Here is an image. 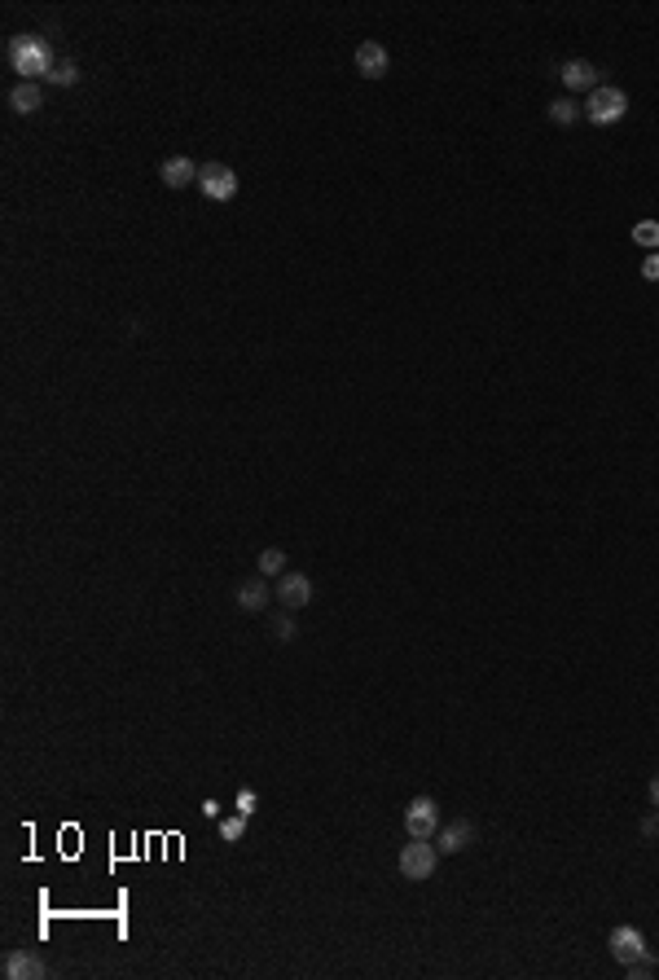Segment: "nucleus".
Returning a JSON list of instances; mask_svg holds the SVG:
<instances>
[{"label":"nucleus","mask_w":659,"mask_h":980,"mask_svg":"<svg viewBox=\"0 0 659 980\" xmlns=\"http://www.w3.org/2000/svg\"><path fill=\"white\" fill-rule=\"evenodd\" d=\"M5 58H9V66L27 80V84H40V80H49L53 71H58V53H53V44L44 40V35H14L9 44H5Z\"/></svg>","instance_id":"f257e3e1"},{"label":"nucleus","mask_w":659,"mask_h":980,"mask_svg":"<svg viewBox=\"0 0 659 980\" xmlns=\"http://www.w3.org/2000/svg\"><path fill=\"white\" fill-rule=\"evenodd\" d=\"M629 111V97H625V88H611V84H598L589 92V102H585V119L594 123V128H611V123H620Z\"/></svg>","instance_id":"f03ea898"},{"label":"nucleus","mask_w":659,"mask_h":980,"mask_svg":"<svg viewBox=\"0 0 659 980\" xmlns=\"http://www.w3.org/2000/svg\"><path fill=\"white\" fill-rule=\"evenodd\" d=\"M435 862H440V849L435 844H427V839H413L409 836V844L401 849V875L404 879H431L435 875Z\"/></svg>","instance_id":"7ed1b4c3"},{"label":"nucleus","mask_w":659,"mask_h":980,"mask_svg":"<svg viewBox=\"0 0 659 980\" xmlns=\"http://www.w3.org/2000/svg\"><path fill=\"white\" fill-rule=\"evenodd\" d=\"M606 946H611V958L615 963H637V958H655L651 946H646V936L633 927V923H620V927H611V936H606Z\"/></svg>","instance_id":"20e7f679"},{"label":"nucleus","mask_w":659,"mask_h":980,"mask_svg":"<svg viewBox=\"0 0 659 980\" xmlns=\"http://www.w3.org/2000/svg\"><path fill=\"white\" fill-rule=\"evenodd\" d=\"M199 189H202V199L229 202L233 194H237V172H233L229 163H202L199 168Z\"/></svg>","instance_id":"39448f33"},{"label":"nucleus","mask_w":659,"mask_h":980,"mask_svg":"<svg viewBox=\"0 0 659 980\" xmlns=\"http://www.w3.org/2000/svg\"><path fill=\"white\" fill-rule=\"evenodd\" d=\"M404 831L413 839H431L440 831V805H435L431 796H413V800L404 805Z\"/></svg>","instance_id":"423d86ee"},{"label":"nucleus","mask_w":659,"mask_h":980,"mask_svg":"<svg viewBox=\"0 0 659 980\" xmlns=\"http://www.w3.org/2000/svg\"><path fill=\"white\" fill-rule=\"evenodd\" d=\"M277 603L286 606V611H299V606L313 603V580L304 577V572H286V577H277Z\"/></svg>","instance_id":"0eeeda50"},{"label":"nucleus","mask_w":659,"mask_h":980,"mask_svg":"<svg viewBox=\"0 0 659 980\" xmlns=\"http://www.w3.org/2000/svg\"><path fill=\"white\" fill-rule=\"evenodd\" d=\"M0 972H5V980H35V976H44V958L35 950H9Z\"/></svg>","instance_id":"6e6552de"},{"label":"nucleus","mask_w":659,"mask_h":980,"mask_svg":"<svg viewBox=\"0 0 659 980\" xmlns=\"http://www.w3.org/2000/svg\"><path fill=\"white\" fill-rule=\"evenodd\" d=\"M558 80L572 88V92H594V88H598V66L585 58H572L558 66Z\"/></svg>","instance_id":"1a4fd4ad"},{"label":"nucleus","mask_w":659,"mask_h":980,"mask_svg":"<svg viewBox=\"0 0 659 980\" xmlns=\"http://www.w3.org/2000/svg\"><path fill=\"white\" fill-rule=\"evenodd\" d=\"M159 176H163L168 189H185V185H199V163L185 159V154H172V159H163Z\"/></svg>","instance_id":"9d476101"},{"label":"nucleus","mask_w":659,"mask_h":980,"mask_svg":"<svg viewBox=\"0 0 659 980\" xmlns=\"http://www.w3.org/2000/svg\"><path fill=\"white\" fill-rule=\"evenodd\" d=\"M470 844H475V822H466V818H458V822H449V827L435 831V849H440V853H461V849H470Z\"/></svg>","instance_id":"9b49d317"},{"label":"nucleus","mask_w":659,"mask_h":980,"mask_svg":"<svg viewBox=\"0 0 659 980\" xmlns=\"http://www.w3.org/2000/svg\"><path fill=\"white\" fill-rule=\"evenodd\" d=\"M233 598H237V606H242V611H264V606L273 603L277 594L268 589V577H251V580H242V585H237V594H233Z\"/></svg>","instance_id":"f8f14e48"},{"label":"nucleus","mask_w":659,"mask_h":980,"mask_svg":"<svg viewBox=\"0 0 659 980\" xmlns=\"http://www.w3.org/2000/svg\"><path fill=\"white\" fill-rule=\"evenodd\" d=\"M356 71H361L365 80H383V75H387V49H383L378 40H365V44L356 49Z\"/></svg>","instance_id":"ddd939ff"},{"label":"nucleus","mask_w":659,"mask_h":980,"mask_svg":"<svg viewBox=\"0 0 659 980\" xmlns=\"http://www.w3.org/2000/svg\"><path fill=\"white\" fill-rule=\"evenodd\" d=\"M40 106H44V92H40V84H27V80H23V84L9 92V111H14V115H35Z\"/></svg>","instance_id":"4468645a"},{"label":"nucleus","mask_w":659,"mask_h":980,"mask_svg":"<svg viewBox=\"0 0 659 980\" xmlns=\"http://www.w3.org/2000/svg\"><path fill=\"white\" fill-rule=\"evenodd\" d=\"M580 115H585V106H580L576 97H558V102H549V119H554L558 128H572Z\"/></svg>","instance_id":"2eb2a0df"},{"label":"nucleus","mask_w":659,"mask_h":980,"mask_svg":"<svg viewBox=\"0 0 659 980\" xmlns=\"http://www.w3.org/2000/svg\"><path fill=\"white\" fill-rule=\"evenodd\" d=\"M256 568H259V577H286V554L282 549H264Z\"/></svg>","instance_id":"dca6fc26"},{"label":"nucleus","mask_w":659,"mask_h":980,"mask_svg":"<svg viewBox=\"0 0 659 980\" xmlns=\"http://www.w3.org/2000/svg\"><path fill=\"white\" fill-rule=\"evenodd\" d=\"M247 822H251L247 813H229V818H220V839H225V844H237V839L247 836Z\"/></svg>","instance_id":"f3484780"},{"label":"nucleus","mask_w":659,"mask_h":980,"mask_svg":"<svg viewBox=\"0 0 659 980\" xmlns=\"http://www.w3.org/2000/svg\"><path fill=\"white\" fill-rule=\"evenodd\" d=\"M49 84L75 88V84H80V62H75V58H62V62H58V71L49 75Z\"/></svg>","instance_id":"a211bd4d"},{"label":"nucleus","mask_w":659,"mask_h":980,"mask_svg":"<svg viewBox=\"0 0 659 980\" xmlns=\"http://www.w3.org/2000/svg\"><path fill=\"white\" fill-rule=\"evenodd\" d=\"M633 242L659 251V220H637V225H633Z\"/></svg>","instance_id":"6ab92c4d"},{"label":"nucleus","mask_w":659,"mask_h":980,"mask_svg":"<svg viewBox=\"0 0 659 980\" xmlns=\"http://www.w3.org/2000/svg\"><path fill=\"white\" fill-rule=\"evenodd\" d=\"M295 634H299V629H295V616H290V611H282V616H277V625H273V637H277V642H295Z\"/></svg>","instance_id":"aec40b11"},{"label":"nucleus","mask_w":659,"mask_h":980,"mask_svg":"<svg viewBox=\"0 0 659 980\" xmlns=\"http://www.w3.org/2000/svg\"><path fill=\"white\" fill-rule=\"evenodd\" d=\"M233 809L251 818V813H256V809H259V796H256V791H251V787H242V791H237V800H233Z\"/></svg>","instance_id":"412c9836"},{"label":"nucleus","mask_w":659,"mask_h":980,"mask_svg":"<svg viewBox=\"0 0 659 980\" xmlns=\"http://www.w3.org/2000/svg\"><path fill=\"white\" fill-rule=\"evenodd\" d=\"M642 277H646V282H659V251H651V256L642 260Z\"/></svg>","instance_id":"4be33fe9"},{"label":"nucleus","mask_w":659,"mask_h":980,"mask_svg":"<svg viewBox=\"0 0 659 980\" xmlns=\"http://www.w3.org/2000/svg\"><path fill=\"white\" fill-rule=\"evenodd\" d=\"M651 800H655V809H659V774L651 779Z\"/></svg>","instance_id":"5701e85b"}]
</instances>
